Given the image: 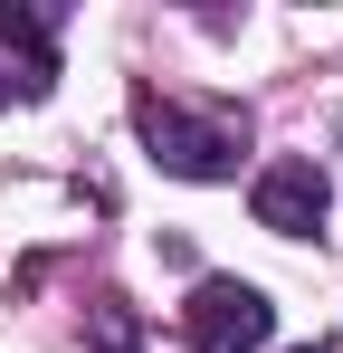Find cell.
<instances>
[{"label":"cell","mask_w":343,"mask_h":353,"mask_svg":"<svg viewBox=\"0 0 343 353\" xmlns=\"http://www.w3.org/2000/svg\"><path fill=\"white\" fill-rule=\"evenodd\" d=\"M134 124H143L153 163L181 172V181H229L238 153H248V124L238 115H200V105H181V96H134Z\"/></svg>","instance_id":"6da1fadb"},{"label":"cell","mask_w":343,"mask_h":353,"mask_svg":"<svg viewBox=\"0 0 343 353\" xmlns=\"http://www.w3.org/2000/svg\"><path fill=\"white\" fill-rule=\"evenodd\" d=\"M181 334H191V353H258L277 334V305L248 277H200L191 305H181Z\"/></svg>","instance_id":"7a4b0ae2"},{"label":"cell","mask_w":343,"mask_h":353,"mask_svg":"<svg viewBox=\"0 0 343 353\" xmlns=\"http://www.w3.org/2000/svg\"><path fill=\"white\" fill-rule=\"evenodd\" d=\"M248 201H258V230H277V239H315L324 230V172L315 163H267V172L248 181Z\"/></svg>","instance_id":"3957f363"},{"label":"cell","mask_w":343,"mask_h":353,"mask_svg":"<svg viewBox=\"0 0 343 353\" xmlns=\"http://www.w3.org/2000/svg\"><path fill=\"white\" fill-rule=\"evenodd\" d=\"M295 353H315V344H295Z\"/></svg>","instance_id":"277c9868"}]
</instances>
